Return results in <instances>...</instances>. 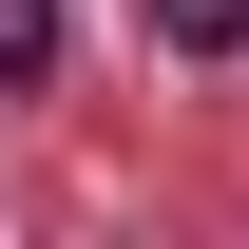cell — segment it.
Masks as SVG:
<instances>
[{
	"label": "cell",
	"mask_w": 249,
	"mask_h": 249,
	"mask_svg": "<svg viewBox=\"0 0 249 249\" xmlns=\"http://www.w3.org/2000/svg\"><path fill=\"white\" fill-rule=\"evenodd\" d=\"M58 58V0H0V77H38Z\"/></svg>",
	"instance_id": "obj_2"
},
{
	"label": "cell",
	"mask_w": 249,
	"mask_h": 249,
	"mask_svg": "<svg viewBox=\"0 0 249 249\" xmlns=\"http://www.w3.org/2000/svg\"><path fill=\"white\" fill-rule=\"evenodd\" d=\"M154 38H173V58H230V38H249V0H154Z\"/></svg>",
	"instance_id": "obj_1"
}]
</instances>
